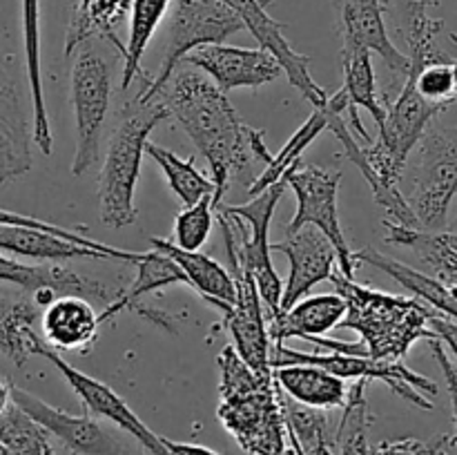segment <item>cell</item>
<instances>
[{
	"mask_svg": "<svg viewBox=\"0 0 457 455\" xmlns=\"http://www.w3.org/2000/svg\"><path fill=\"white\" fill-rule=\"evenodd\" d=\"M156 101L168 107L183 132L210 165L214 210L223 203L230 178L253 165H266L272 159L263 143L262 129L248 128L228 94L219 89L204 71L187 65L174 70L168 83L156 94Z\"/></svg>",
	"mask_w": 457,
	"mask_h": 455,
	"instance_id": "6da1fadb",
	"label": "cell"
},
{
	"mask_svg": "<svg viewBox=\"0 0 457 455\" xmlns=\"http://www.w3.org/2000/svg\"><path fill=\"white\" fill-rule=\"evenodd\" d=\"M219 419L253 455H299L284 413V391L270 373L250 368L232 346L219 355Z\"/></svg>",
	"mask_w": 457,
	"mask_h": 455,
	"instance_id": "7a4b0ae2",
	"label": "cell"
},
{
	"mask_svg": "<svg viewBox=\"0 0 457 455\" xmlns=\"http://www.w3.org/2000/svg\"><path fill=\"white\" fill-rule=\"evenodd\" d=\"M335 290L346 302V317L339 328L360 333V343L373 360H402L420 339H436L428 319L436 310L418 299L397 297L382 290L366 288L335 270L330 275Z\"/></svg>",
	"mask_w": 457,
	"mask_h": 455,
	"instance_id": "3957f363",
	"label": "cell"
},
{
	"mask_svg": "<svg viewBox=\"0 0 457 455\" xmlns=\"http://www.w3.org/2000/svg\"><path fill=\"white\" fill-rule=\"evenodd\" d=\"M165 119H170L168 107L156 98L150 103L134 98L123 110V116L107 143L105 159L98 174L103 226L120 230L137 221L138 212L134 205V192L141 174V161L150 141V132Z\"/></svg>",
	"mask_w": 457,
	"mask_h": 455,
	"instance_id": "277c9868",
	"label": "cell"
},
{
	"mask_svg": "<svg viewBox=\"0 0 457 455\" xmlns=\"http://www.w3.org/2000/svg\"><path fill=\"white\" fill-rule=\"evenodd\" d=\"M288 190V172L284 178L272 183L263 192L253 196V201L244 205H219L232 219L235 226V245L239 261L250 272L253 281L257 284L262 302L266 306V315H279L281 285L279 275L275 270V263L270 257V223L275 214L277 203Z\"/></svg>",
	"mask_w": 457,
	"mask_h": 455,
	"instance_id": "5b68a950",
	"label": "cell"
},
{
	"mask_svg": "<svg viewBox=\"0 0 457 455\" xmlns=\"http://www.w3.org/2000/svg\"><path fill=\"white\" fill-rule=\"evenodd\" d=\"M241 29H245L241 18L221 0H174L163 62H161L159 74L150 79L137 101H154L156 94L168 83L174 70H179L187 54L204 45L223 43L232 34H239Z\"/></svg>",
	"mask_w": 457,
	"mask_h": 455,
	"instance_id": "8992f818",
	"label": "cell"
},
{
	"mask_svg": "<svg viewBox=\"0 0 457 455\" xmlns=\"http://www.w3.org/2000/svg\"><path fill=\"white\" fill-rule=\"evenodd\" d=\"M312 364L330 370L342 379H366V382H384L397 397L411 401L413 406L431 410L433 397L437 395V384L424 375L415 373L402 360H373L369 355H348V352H299L286 343L270 348V366Z\"/></svg>",
	"mask_w": 457,
	"mask_h": 455,
	"instance_id": "52a82bcc",
	"label": "cell"
},
{
	"mask_svg": "<svg viewBox=\"0 0 457 455\" xmlns=\"http://www.w3.org/2000/svg\"><path fill=\"white\" fill-rule=\"evenodd\" d=\"M217 221L221 226L223 239H226L228 261H230V275L237 285V299L228 310H223V328L230 333L232 348L237 355L257 373H270V335H268L266 306L262 302L257 284L250 272L241 266L239 254L235 245V226L232 219L223 210H217Z\"/></svg>",
	"mask_w": 457,
	"mask_h": 455,
	"instance_id": "ba28073f",
	"label": "cell"
},
{
	"mask_svg": "<svg viewBox=\"0 0 457 455\" xmlns=\"http://www.w3.org/2000/svg\"><path fill=\"white\" fill-rule=\"evenodd\" d=\"M112 76L105 58L92 47H76L71 65V103L76 116V152L71 161V174L83 177L98 159L103 125L110 110Z\"/></svg>",
	"mask_w": 457,
	"mask_h": 455,
	"instance_id": "9c48e42d",
	"label": "cell"
},
{
	"mask_svg": "<svg viewBox=\"0 0 457 455\" xmlns=\"http://www.w3.org/2000/svg\"><path fill=\"white\" fill-rule=\"evenodd\" d=\"M418 145L420 159L406 203L422 230L436 232L446 226L449 208L457 194V141L431 123Z\"/></svg>",
	"mask_w": 457,
	"mask_h": 455,
	"instance_id": "30bf717a",
	"label": "cell"
},
{
	"mask_svg": "<svg viewBox=\"0 0 457 455\" xmlns=\"http://www.w3.org/2000/svg\"><path fill=\"white\" fill-rule=\"evenodd\" d=\"M342 172L339 170H324L317 165L288 170V187L297 196V212L290 219L286 232L299 230L303 226H315L326 239L333 244L337 254V270L346 279H355L357 263L353 259V250L344 236L339 223L337 192Z\"/></svg>",
	"mask_w": 457,
	"mask_h": 455,
	"instance_id": "8fae6325",
	"label": "cell"
},
{
	"mask_svg": "<svg viewBox=\"0 0 457 455\" xmlns=\"http://www.w3.org/2000/svg\"><path fill=\"white\" fill-rule=\"evenodd\" d=\"M38 357L52 361L61 375L65 377V382L70 384L71 391L80 397L83 406L87 409L89 415H96V418L110 419L112 424H116L119 428H123L125 433L134 437L138 444L145 451H150L152 455H168L163 446V437L156 435L137 413L128 406V401L119 395L116 391H112L107 384L98 382V379L89 377L83 370L74 368L71 364H67L47 342H43V346L38 348Z\"/></svg>",
	"mask_w": 457,
	"mask_h": 455,
	"instance_id": "7c38bea8",
	"label": "cell"
},
{
	"mask_svg": "<svg viewBox=\"0 0 457 455\" xmlns=\"http://www.w3.org/2000/svg\"><path fill=\"white\" fill-rule=\"evenodd\" d=\"M31 123L22 101L21 79L13 58L0 40V186L21 178L34 165Z\"/></svg>",
	"mask_w": 457,
	"mask_h": 455,
	"instance_id": "4fadbf2b",
	"label": "cell"
},
{
	"mask_svg": "<svg viewBox=\"0 0 457 455\" xmlns=\"http://www.w3.org/2000/svg\"><path fill=\"white\" fill-rule=\"evenodd\" d=\"M181 65L204 71L226 94L239 87H262L284 74L279 61L268 49L235 47L223 43L195 49L183 58Z\"/></svg>",
	"mask_w": 457,
	"mask_h": 455,
	"instance_id": "5bb4252c",
	"label": "cell"
},
{
	"mask_svg": "<svg viewBox=\"0 0 457 455\" xmlns=\"http://www.w3.org/2000/svg\"><path fill=\"white\" fill-rule=\"evenodd\" d=\"M221 3H226L241 18L244 27L254 36L259 47L268 49L279 61L290 85L297 87L302 96L312 103V107H320L328 101L330 94L312 80L311 70H308V65H311L308 56L290 47L288 38L284 36L286 25L268 13V4L272 0H221Z\"/></svg>",
	"mask_w": 457,
	"mask_h": 455,
	"instance_id": "9a60e30c",
	"label": "cell"
},
{
	"mask_svg": "<svg viewBox=\"0 0 457 455\" xmlns=\"http://www.w3.org/2000/svg\"><path fill=\"white\" fill-rule=\"evenodd\" d=\"M270 250L284 252L290 263L288 279L281 290L279 312L288 310L299 299L308 297V293L317 284L328 281L330 275L337 270V254H335L333 244L315 226L286 232V239L279 244H270Z\"/></svg>",
	"mask_w": 457,
	"mask_h": 455,
	"instance_id": "2e32d148",
	"label": "cell"
},
{
	"mask_svg": "<svg viewBox=\"0 0 457 455\" xmlns=\"http://www.w3.org/2000/svg\"><path fill=\"white\" fill-rule=\"evenodd\" d=\"M12 401L21 406L49 435L58 437L71 453L79 455H119V442L103 431L92 415H70L40 397L12 384Z\"/></svg>",
	"mask_w": 457,
	"mask_h": 455,
	"instance_id": "e0dca14e",
	"label": "cell"
},
{
	"mask_svg": "<svg viewBox=\"0 0 457 455\" xmlns=\"http://www.w3.org/2000/svg\"><path fill=\"white\" fill-rule=\"evenodd\" d=\"M335 29L342 36V47H361L378 54L393 71L406 76L409 56L395 47L384 21L382 0H330Z\"/></svg>",
	"mask_w": 457,
	"mask_h": 455,
	"instance_id": "ac0fdd59",
	"label": "cell"
},
{
	"mask_svg": "<svg viewBox=\"0 0 457 455\" xmlns=\"http://www.w3.org/2000/svg\"><path fill=\"white\" fill-rule=\"evenodd\" d=\"M0 281L18 285V288L29 294L40 288H49L56 297L79 294V297L92 299V302L103 303V306H110L116 294H119V290L110 288L103 281L80 277L76 270L61 266L56 261L29 266V263H21L12 257H4V254H0Z\"/></svg>",
	"mask_w": 457,
	"mask_h": 455,
	"instance_id": "d6986e66",
	"label": "cell"
},
{
	"mask_svg": "<svg viewBox=\"0 0 457 455\" xmlns=\"http://www.w3.org/2000/svg\"><path fill=\"white\" fill-rule=\"evenodd\" d=\"M344 317H346V302L337 293L303 297L288 310L266 317L268 335H270L272 346L286 343V339L293 337L308 342V339L324 337L333 328H339Z\"/></svg>",
	"mask_w": 457,
	"mask_h": 455,
	"instance_id": "ffe728a7",
	"label": "cell"
},
{
	"mask_svg": "<svg viewBox=\"0 0 457 455\" xmlns=\"http://www.w3.org/2000/svg\"><path fill=\"white\" fill-rule=\"evenodd\" d=\"M382 4L384 13L395 22L397 34L409 49V67H424L433 61L449 58L437 47V34L445 27V21L428 13L437 0H382Z\"/></svg>",
	"mask_w": 457,
	"mask_h": 455,
	"instance_id": "44dd1931",
	"label": "cell"
},
{
	"mask_svg": "<svg viewBox=\"0 0 457 455\" xmlns=\"http://www.w3.org/2000/svg\"><path fill=\"white\" fill-rule=\"evenodd\" d=\"M98 328L96 310L89 299L79 294H62L45 306L43 333L54 351L87 352L96 342Z\"/></svg>",
	"mask_w": 457,
	"mask_h": 455,
	"instance_id": "7402d4cb",
	"label": "cell"
},
{
	"mask_svg": "<svg viewBox=\"0 0 457 455\" xmlns=\"http://www.w3.org/2000/svg\"><path fill=\"white\" fill-rule=\"evenodd\" d=\"M152 248L159 252L168 254L174 263L186 275L187 285L196 288V293L212 303L219 310H228L237 299V285L232 279L230 270L223 268L221 263L214 261L212 257L204 254L201 250H183L172 241L159 239V236H150Z\"/></svg>",
	"mask_w": 457,
	"mask_h": 455,
	"instance_id": "603a6c76",
	"label": "cell"
},
{
	"mask_svg": "<svg viewBox=\"0 0 457 455\" xmlns=\"http://www.w3.org/2000/svg\"><path fill=\"white\" fill-rule=\"evenodd\" d=\"M342 67H344V94H346V114H348V128H353V132L357 136H361L364 141H373L370 134L366 132L364 123L360 119V107L369 110V114L373 116L375 125L382 128L384 116H386V105L379 101L378 85H375V70L373 61H370L369 49L361 47H342Z\"/></svg>",
	"mask_w": 457,
	"mask_h": 455,
	"instance_id": "cb8c5ba5",
	"label": "cell"
},
{
	"mask_svg": "<svg viewBox=\"0 0 457 455\" xmlns=\"http://www.w3.org/2000/svg\"><path fill=\"white\" fill-rule=\"evenodd\" d=\"M272 377L281 391L299 404L312 409H344L348 397L346 379L312 364H288L272 368Z\"/></svg>",
	"mask_w": 457,
	"mask_h": 455,
	"instance_id": "d4e9b609",
	"label": "cell"
},
{
	"mask_svg": "<svg viewBox=\"0 0 457 455\" xmlns=\"http://www.w3.org/2000/svg\"><path fill=\"white\" fill-rule=\"evenodd\" d=\"M355 263H369V266L378 268V270L386 272L391 279H395L397 284L404 290H411L415 297L422 299L428 308L437 312V315H445L449 319L457 321V297L442 284L436 277H428L424 272H418L415 268L406 266V263L391 259L388 254L378 252L373 248H364L360 252H353Z\"/></svg>",
	"mask_w": 457,
	"mask_h": 455,
	"instance_id": "484cf974",
	"label": "cell"
},
{
	"mask_svg": "<svg viewBox=\"0 0 457 455\" xmlns=\"http://www.w3.org/2000/svg\"><path fill=\"white\" fill-rule=\"evenodd\" d=\"M40 306L31 297H7L0 294V352L13 361L18 368L38 357V348L45 339L34 330Z\"/></svg>",
	"mask_w": 457,
	"mask_h": 455,
	"instance_id": "4316f807",
	"label": "cell"
},
{
	"mask_svg": "<svg viewBox=\"0 0 457 455\" xmlns=\"http://www.w3.org/2000/svg\"><path fill=\"white\" fill-rule=\"evenodd\" d=\"M129 9H132V0H85V3H79L70 27H67L65 49H62L65 58L92 38L110 40L120 54H125V45H120L116 27L128 16Z\"/></svg>",
	"mask_w": 457,
	"mask_h": 455,
	"instance_id": "83f0119b",
	"label": "cell"
},
{
	"mask_svg": "<svg viewBox=\"0 0 457 455\" xmlns=\"http://www.w3.org/2000/svg\"><path fill=\"white\" fill-rule=\"evenodd\" d=\"M134 266H137V279H134L128 288L120 290L110 306L103 308V312L98 315L101 326L114 319L120 310H128V308L137 306L145 294L156 293V290H163L174 284L187 285V279L186 275H183L181 268H179L168 254L159 252V250L141 252V257H138V261L134 263Z\"/></svg>",
	"mask_w": 457,
	"mask_h": 455,
	"instance_id": "f1b7e54d",
	"label": "cell"
},
{
	"mask_svg": "<svg viewBox=\"0 0 457 455\" xmlns=\"http://www.w3.org/2000/svg\"><path fill=\"white\" fill-rule=\"evenodd\" d=\"M0 252L22 254L31 259H47V261H61V259H107L98 250L87 245L74 244L52 232L38 230L27 226H9L0 223Z\"/></svg>",
	"mask_w": 457,
	"mask_h": 455,
	"instance_id": "f546056e",
	"label": "cell"
},
{
	"mask_svg": "<svg viewBox=\"0 0 457 455\" xmlns=\"http://www.w3.org/2000/svg\"><path fill=\"white\" fill-rule=\"evenodd\" d=\"M172 0H132L129 9V40L125 45L123 54V79L120 89H128L134 80H141L143 85L150 83V76L143 74L141 61L154 36L156 27L161 25L163 16L168 13Z\"/></svg>",
	"mask_w": 457,
	"mask_h": 455,
	"instance_id": "4dcf8cb0",
	"label": "cell"
},
{
	"mask_svg": "<svg viewBox=\"0 0 457 455\" xmlns=\"http://www.w3.org/2000/svg\"><path fill=\"white\" fill-rule=\"evenodd\" d=\"M330 112H333V107H330L328 101H326L324 105H320V107H315V110H312V114L308 116L306 123H303L302 128H299L297 132H295L293 136L288 138V143L281 147L279 154L272 156V159L268 161L266 165H263L262 174H259V177L254 178L253 183H250V186H248V194L250 196L263 192L266 187H270L272 183H277L279 178H284L288 170L302 165L303 152L311 147V143L315 141V138L320 136L321 132H326V129H328Z\"/></svg>",
	"mask_w": 457,
	"mask_h": 455,
	"instance_id": "1f68e13d",
	"label": "cell"
},
{
	"mask_svg": "<svg viewBox=\"0 0 457 455\" xmlns=\"http://www.w3.org/2000/svg\"><path fill=\"white\" fill-rule=\"evenodd\" d=\"M145 154L152 156L156 161V165L163 170L170 190L181 199L183 205H195L204 196L214 194L212 178H208L204 172L196 170L192 156L190 159H181V156L174 154L168 147H161L150 141L145 145Z\"/></svg>",
	"mask_w": 457,
	"mask_h": 455,
	"instance_id": "d6a6232c",
	"label": "cell"
},
{
	"mask_svg": "<svg viewBox=\"0 0 457 455\" xmlns=\"http://www.w3.org/2000/svg\"><path fill=\"white\" fill-rule=\"evenodd\" d=\"M366 386H369V382H364V379H355V384L348 386L342 422H339L337 433L333 437L335 444L339 446V455H370L369 437H366V428L370 422Z\"/></svg>",
	"mask_w": 457,
	"mask_h": 455,
	"instance_id": "836d02e7",
	"label": "cell"
},
{
	"mask_svg": "<svg viewBox=\"0 0 457 455\" xmlns=\"http://www.w3.org/2000/svg\"><path fill=\"white\" fill-rule=\"evenodd\" d=\"M0 442L12 455H56L49 433L13 401L0 410Z\"/></svg>",
	"mask_w": 457,
	"mask_h": 455,
	"instance_id": "e575fe53",
	"label": "cell"
},
{
	"mask_svg": "<svg viewBox=\"0 0 457 455\" xmlns=\"http://www.w3.org/2000/svg\"><path fill=\"white\" fill-rule=\"evenodd\" d=\"M284 413L299 455H312L320 444L333 446L328 418L324 415V410L299 404V401H295L293 397L284 393Z\"/></svg>",
	"mask_w": 457,
	"mask_h": 455,
	"instance_id": "d590c367",
	"label": "cell"
},
{
	"mask_svg": "<svg viewBox=\"0 0 457 455\" xmlns=\"http://www.w3.org/2000/svg\"><path fill=\"white\" fill-rule=\"evenodd\" d=\"M406 76H411L415 83L420 96L424 101L433 103V105L451 107L455 103L457 92L453 83V74H451V61H433L424 67H409Z\"/></svg>",
	"mask_w": 457,
	"mask_h": 455,
	"instance_id": "8d00e7d4",
	"label": "cell"
},
{
	"mask_svg": "<svg viewBox=\"0 0 457 455\" xmlns=\"http://www.w3.org/2000/svg\"><path fill=\"white\" fill-rule=\"evenodd\" d=\"M214 214H217V210H214L212 194L204 196L195 205H186V210L179 212L177 223H174L172 244H177L183 250H201V245L208 241L210 230H212Z\"/></svg>",
	"mask_w": 457,
	"mask_h": 455,
	"instance_id": "74e56055",
	"label": "cell"
},
{
	"mask_svg": "<svg viewBox=\"0 0 457 455\" xmlns=\"http://www.w3.org/2000/svg\"><path fill=\"white\" fill-rule=\"evenodd\" d=\"M21 7L27 83H29L31 94H43V67H40V0H21Z\"/></svg>",
	"mask_w": 457,
	"mask_h": 455,
	"instance_id": "f35d334b",
	"label": "cell"
},
{
	"mask_svg": "<svg viewBox=\"0 0 457 455\" xmlns=\"http://www.w3.org/2000/svg\"><path fill=\"white\" fill-rule=\"evenodd\" d=\"M0 223H9V226H27V228H38V230L45 232H52V235L62 236L67 241H74V244L80 245H87V248L98 250V252L105 254L107 259H116V261H125V263H137L141 252H128V250H119V248H112V245L105 244H98V241L89 239V236H80L74 235V232L65 230L61 226H54V223L43 221V219H34V217H25V214H18V212H9V210L0 208Z\"/></svg>",
	"mask_w": 457,
	"mask_h": 455,
	"instance_id": "ab89813d",
	"label": "cell"
},
{
	"mask_svg": "<svg viewBox=\"0 0 457 455\" xmlns=\"http://www.w3.org/2000/svg\"><path fill=\"white\" fill-rule=\"evenodd\" d=\"M451 435L440 437L437 442L428 444V442L415 440V437H402V440H388L378 444V449L370 455H440V449L446 444Z\"/></svg>",
	"mask_w": 457,
	"mask_h": 455,
	"instance_id": "60d3db41",
	"label": "cell"
},
{
	"mask_svg": "<svg viewBox=\"0 0 457 455\" xmlns=\"http://www.w3.org/2000/svg\"><path fill=\"white\" fill-rule=\"evenodd\" d=\"M431 352L433 357L437 360L440 364L442 373H445L446 379V386H449V395H451V406H453V422H455V437H453V444H457V368L451 364L449 355L445 351V343L440 339H431Z\"/></svg>",
	"mask_w": 457,
	"mask_h": 455,
	"instance_id": "b9f144b4",
	"label": "cell"
},
{
	"mask_svg": "<svg viewBox=\"0 0 457 455\" xmlns=\"http://www.w3.org/2000/svg\"><path fill=\"white\" fill-rule=\"evenodd\" d=\"M428 328H431L433 333H436V337L440 339L442 343H446L457 357V321L433 312L431 319H428Z\"/></svg>",
	"mask_w": 457,
	"mask_h": 455,
	"instance_id": "7bdbcfd3",
	"label": "cell"
},
{
	"mask_svg": "<svg viewBox=\"0 0 457 455\" xmlns=\"http://www.w3.org/2000/svg\"><path fill=\"white\" fill-rule=\"evenodd\" d=\"M163 446L168 455H219L217 451L208 449V446L190 444V442H174L168 440V437H163Z\"/></svg>",
	"mask_w": 457,
	"mask_h": 455,
	"instance_id": "ee69618b",
	"label": "cell"
},
{
	"mask_svg": "<svg viewBox=\"0 0 457 455\" xmlns=\"http://www.w3.org/2000/svg\"><path fill=\"white\" fill-rule=\"evenodd\" d=\"M12 404V384L0 379V410H4Z\"/></svg>",
	"mask_w": 457,
	"mask_h": 455,
	"instance_id": "f6af8a7d",
	"label": "cell"
},
{
	"mask_svg": "<svg viewBox=\"0 0 457 455\" xmlns=\"http://www.w3.org/2000/svg\"><path fill=\"white\" fill-rule=\"evenodd\" d=\"M440 281H442V284H445V285H446V288H449V290H451V293H453V294H455V297H457V275L445 277V279H440Z\"/></svg>",
	"mask_w": 457,
	"mask_h": 455,
	"instance_id": "bcb514c9",
	"label": "cell"
},
{
	"mask_svg": "<svg viewBox=\"0 0 457 455\" xmlns=\"http://www.w3.org/2000/svg\"><path fill=\"white\" fill-rule=\"evenodd\" d=\"M445 236H446V241H449L451 245H453V248L457 250V223H455V228L451 232H445Z\"/></svg>",
	"mask_w": 457,
	"mask_h": 455,
	"instance_id": "7dc6e473",
	"label": "cell"
},
{
	"mask_svg": "<svg viewBox=\"0 0 457 455\" xmlns=\"http://www.w3.org/2000/svg\"><path fill=\"white\" fill-rule=\"evenodd\" d=\"M451 40L457 45V34H451ZM451 74H453V83H455V92H457V61L451 62Z\"/></svg>",
	"mask_w": 457,
	"mask_h": 455,
	"instance_id": "c3c4849f",
	"label": "cell"
},
{
	"mask_svg": "<svg viewBox=\"0 0 457 455\" xmlns=\"http://www.w3.org/2000/svg\"><path fill=\"white\" fill-rule=\"evenodd\" d=\"M312 455H335V453H333V451H330V444H320Z\"/></svg>",
	"mask_w": 457,
	"mask_h": 455,
	"instance_id": "681fc988",
	"label": "cell"
},
{
	"mask_svg": "<svg viewBox=\"0 0 457 455\" xmlns=\"http://www.w3.org/2000/svg\"><path fill=\"white\" fill-rule=\"evenodd\" d=\"M451 444H453V440H451V437H449V440H446V444L440 449V455H449V446Z\"/></svg>",
	"mask_w": 457,
	"mask_h": 455,
	"instance_id": "f907efd6",
	"label": "cell"
},
{
	"mask_svg": "<svg viewBox=\"0 0 457 455\" xmlns=\"http://www.w3.org/2000/svg\"><path fill=\"white\" fill-rule=\"evenodd\" d=\"M0 455H12V453H9L7 449H4V444H3V442H0Z\"/></svg>",
	"mask_w": 457,
	"mask_h": 455,
	"instance_id": "816d5d0a",
	"label": "cell"
},
{
	"mask_svg": "<svg viewBox=\"0 0 457 455\" xmlns=\"http://www.w3.org/2000/svg\"><path fill=\"white\" fill-rule=\"evenodd\" d=\"M80 3H85V0H80Z\"/></svg>",
	"mask_w": 457,
	"mask_h": 455,
	"instance_id": "f5cc1de1",
	"label": "cell"
}]
</instances>
